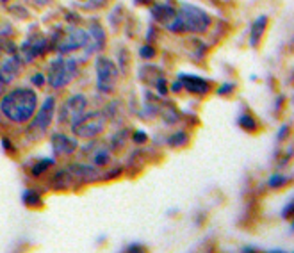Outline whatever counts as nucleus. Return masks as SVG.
Returning <instances> with one entry per match:
<instances>
[{
	"label": "nucleus",
	"mask_w": 294,
	"mask_h": 253,
	"mask_svg": "<svg viewBox=\"0 0 294 253\" xmlns=\"http://www.w3.org/2000/svg\"><path fill=\"white\" fill-rule=\"evenodd\" d=\"M38 107V95L30 88H16L5 93L0 100V111L9 122L13 123H27L34 116Z\"/></svg>",
	"instance_id": "1"
},
{
	"label": "nucleus",
	"mask_w": 294,
	"mask_h": 253,
	"mask_svg": "<svg viewBox=\"0 0 294 253\" xmlns=\"http://www.w3.org/2000/svg\"><path fill=\"white\" fill-rule=\"evenodd\" d=\"M178 18L182 24V32H191V34H203L211 27V16L205 9L198 5L182 2L178 5Z\"/></svg>",
	"instance_id": "2"
},
{
	"label": "nucleus",
	"mask_w": 294,
	"mask_h": 253,
	"mask_svg": "<svg viewBox=\"0 0 294 253\" xmlns=\"http://www.w3.org/2000/svg\"><path fill=\"white\" fill-rule=\"evenodd\" d=\"M72 130L77 137L82 139H93V137L100 136L105 130L107 125V116L102 111H93V112H82L72 120Z\"/></svg>",
	"instance_id": "3"
},
{
	"label": "nucleus",
	"mask_w": 294,
	"mask_h": 253,
	"mask_svg": "<svg viewBox=\"0 0 294 253\" xmlns=\"http://www.w3.org/2000/svg\"><path fill=\"white\" fill-rule=\"evenodd\" d=\"M78 73V64L72 57H57L49 66V77L47 82L55 89L68 86Z\"/></svg>",
	"instance_id": "4"
},
{
	"label": "nucleus",
	"mask_w": 294,
	"mask_h": 253,
	"mask_svg": "<svg viewBox=\"0 0 294 253\" xmlns=\"http://www.w3.org/2000/svg\"><path fill=\"white\" fill-rule=\"evenodd\" d=\"M88 39H89L88 30L78 29V27H70V29H66V32H63V34L57 32L55 39L54 41L50 39L49 45L52 47V43H54L59 54H72L75 50L86 49Z\"/></svg>",
	"instance_id": "5"
},
{
	"label": "nucleus",
	"mask_w": 294,
	"mask_h": 253,
	"mask_svg": "<svg viewBox=\"0 0 294 253\" xmlns=\"http://www.w3.org/2000/svg\"><path fill=\"white\" fill-rule=\"evenodd\" d=\"M95 72H97V88L100 93H113L120 80V70L114 61L107 57H98L95 61Z\"/></svg>",
	"instance_id": "6"
},
{
	"label": "nucleus",
	"mask_w": 294,
	"mask_h": 253,
	"mask_svg": "<svg viewBox=\"0 0 294 253\" xmlns=\"http://www.w3.org/2000/svg\"><path fill=\"white\" fill-rule=\"evenodd\" d=\"M150 15H152V18L155 20V22H159L162 27H166L173 34L182 32V24H180V18H178V11H176L170 2L152 4Z\"/></svg>",
	"instance_id": "7"
},
{
	"label": "nucleus",
	"mask_w": 294,
	"mask_h": 253,
	"mask_svg": "<svg viewBox=\"0 0 294 253\" xmlns=\"http://www.w3.org/2000/svg\"><path fill=\"white\" fill-rule=\"evenodd\" d=\"M49 49H50L49 39L45 38L43 34H39V32H29L27 39H25L24 43H22V47H20V59H22V63L29 64L32 63L36 57L43 55Z\"/></svg>",
	"instance_id": "8"
},
{
	"label": "nucleus",
	"mask_w": 294,
	"mask_h": 253,
	"mask_svg": "<svg viewBox=\"0 0 294 253\" xmlns=\"http://www.w3.org/2000/svg\"><path fill=\"white\" fill-rule=\"evenodd\" d=\"M54 116H55V98L47 97L41 109L38 111V116L30 118L32 122H30L29 132H34L38 136L45 134V132L49 130V126L52 125V122H54Z\"/></svg>",
	"instance_id": "9"
},
{
	"label": "nucleus",
	"mask_w": 294,
	"mask_h": 253,
	"mask_svg": "<svg viewBox=\"0 0 294 253\" xmlns=\"http://www.w3.org/2000/svg\"><path fill=\"white\" fill-rule=\"evenodd\" d=\"M88 107V98L84 97V95H74V97H70L66 102H64L63 109L59 112V122L64 123V122H72L75 116L78 114H82Z\"/></svg>",
	"instance_id": "10"
},
{
	"label": "nucleus",
	"mask_w": 294,
	"mask_h": 253,
	"mask_svg": "<svg viewBox=\"0 0 294 253\" xmlns=\"http://www.w3.org/2000/svg\"><path fill=\"white\" fill-rule=\"evenodd\" d=\"M66 171L75 182H80V184H91L95 180H102L103 175V171H98L93 164H72L68 166Z\"/></svg>",
	"instance_id": "11"
},
{
	"label": "nucleus",
	"mask_w": 294,
	"mask_h": 253,
	"mask_svg": "<svg viewBox=\"0 0 294 253\" xmlns=\"http://www.w3.org/2000/svg\"><path fill=\"white\" fill-rule=\"evenodd\" d=\"M22 59L20 55H16V52H11L9 55H5L0 61V82L9 84L18 77L20 68H22Z\"/></svg>",
	"instance_id": "12"
},
{
	"label": "nucleus",
	"mask_w": 294,
	"mask_h": 253,
	"mask_svg": "<svg viewBox=\"0 0 294 253\" xmlns=\"http://www.w3.org/2000/svg\"><path fill=\"white\" fill-rule=\"evenodd\" d=\"M50 145H52V150H54L55 157L72 155V153H74V152L78 148L77 139L66 136V134H61V132H55V134H52Z\"/></svg>",
	"instance_id": "13"
},
{
	"label": "nucleus",
	"mask_w": 294,
	"mask_h": 253,
	"mask_svg": "<svg viewBox=\"0 0 294 253\" xmlns=\"http://www.w3.org/2000/svg\"><path fill=\"white\" fill-rule=\"evenodd\" d=\"M178 80L182 84V89L193 93V95H205L211 89V82L205 78L198 77V75H187V73H180Z\"/></svg>",
	"instance_id": "14"
},
{
	"label": "nucleus",
	"mask_w": 294,
	"mask_h": 253,
	"mask_svg": "<svg viewBox=\"0 0 294 253\" xmlns=\"http://www.w3.org/2000/svg\"><path fill=\"white\" fill-rule=\"evenodd\" d=\"M89 39H88V45H86V52L89 54H97L100 50L105 47V30L102 29V25L93 22L91 27H89V32H88Z\"/></svg>",
	"instance_id": "15"
},
{
	"label": "nucleus",
	"mask_w": 294,
	"mask_h": 253,
	"mask_svg": "<svg viewBox=\"0 0 294 253\" xmlns=\"http://www.w3.org/2000/svg\"><path fill=\"white\" fill-rule=\"evenodd\" d=\"M84 152H89L88 159L93 166H105L111 162V152H109L107 146H102L98 143H89Z\"/></svg>",
	"instance_id": "16"
},
{
	"label": "nucleus",
	"mask_w": 294,
	"mask_h": 253,
	"mask_svg": "<svg viewBox=\"0 0 294 253\" xmlns=\"http://www.w3.org/2000/svg\"><path fill=\"white\" fill-rule=\"evenodd\" d=\"M266 29H268V16L266 15L257 16V18L253 20V24H251V27H250V38H248L250 47H253V49L259 47L260 41H262V38H264Z\"/></svg>",
	"instance_id": "17"
},
{
	"label": "nucleus",
	"mask_w": 294,
	"mask_h": 253,
	"mask_svg": "<svg viewBox=\"0 0 294 253\" xmlns=\"http://www.w3.org/2000/svg\"><path fill=\"white\" fill-rule=\"evenodd\" d=\"M237 123H239L241 128H245V130H248V132H255L259 128V123H257V120H255L251 114H241Z\"/></svg>",
	"instance_id": "18"
},
{
	"label": "nucleus",
	"mask_w": 294,
	"mask_h": 253,
	"mask_svg": "<svg viewBox=\"0 0 294 253\" xmlns=\"http://www.w3.org/2000/svg\"><path fill=\"white\" fill-rule=\"evenodd\" d=\"M52 166H54V159H38V162L32 166L30 173L34 177H39V175H43L45 171H49Z\"/></svg>",
	"instance_id": "19"
},
{
	"label": "nucleus",
	"mask_w": 294,
	"mask_h": 253,
	"mask_svg": "<svg viewBox=\"0 0 294 253\" xmlns=\"http://www.w3.org/2000/svg\"><path fill=\"white\" fill-rule=\"evenodd\" d=\"M187 143H189V134L184 130H178V132H175L173 136L168 137V145L173 146V148H176V146H184V145H187Z\"/></svg>",
	"instance_id": "20"
},
{
	"label": "nucleus",
	"mask_w": 294,
	"mask_h": 253,
	"mask_svg": "<svg viewBox=\"0 0 294 253\" xmlns=\"http://www.w3.org/2000/svg\"><path fill=\"white\" fill-rule=\"evenodd\" d=\"M22 200H24L25 205H29V207H39L41 205V196L36 193V191H24V195H22Z\"/></svg>",
	"instance_id": "21"
},
{
	"label": "nucleus",
	"mask_w": 294,
	"mask_h": 253,
	"mask_svg": "<svg viewBox=\"0 0 294 253\" xmlns=\"http://www.w3.org/2000/svg\"><path fill=\"white\" fill-rule=\"evenodd\" d=\"M127 136H128V130H118V134H114L113 139H111V148L113 150H120L122 148V145H125V141H127Z\"/></svg>",
	"instance_id": "22"
},
{
	"label": "nucleus",
	"mask_w": 294,
	"mask_h": 253,
	"mask_svg": "<svg viewBox=\"0 0 294 253\" xmlns=\"http://www.w3.org/2000/svg\"><path fill=\"white\" fill-rule=\"evenodd\" d=\"M287 182H289V177H285L284 173H273L270 177V180H268V185H270L271 189H276V187H282Z\"/></svg>",
	"instance_id": "23"
},
{
	"label": "nucleus",
	"mask_w": 294,
	"mask_h": 253,
	"mask_svg": "<svg viewBox=\"0 0 294 253\" xmlns=\"http://www.w3.org/2000/svg\"><path fill=\"white\" fill-rule=\"evenodd\" d=\"M139 55L143 59H153L155 57V49H153L152 45H143L141 49H139Z\"/></svg>",
	"instance_id": "24"
},
{
	"label": "nucleus",
	"mask_w": 294,
	"mask_h": 253,
	"mask_svg": "<svg viewBox=\"0 0 294 253\" xmlns=\"http://www.w3.org/2000/svg\"><path fill=\"white\" fill-rule=\"evenodd\" d=\"M155 86H157V91H159V95H162V97H164V95L168 93V82H166V78H164V77L157 78Z\"/></svg>",
	"instance_id": "25"
},
{
	"label": "nucleus",
	"mask_w": 294,
	"mask_h": 253,
	"mask_svg": "<svg viewBox=\"0 0 294 253\" xmlns=\"http://www.w3.org/2000/svg\"><path fill=\"white\" fill-rule=\"evenodd\" d=\"M132 139H134V143H136V145H145V143L148 141V136L143 130H137V132H134Z\"/></svg>",
	"instance_id": "26"
},
{
	"label": "nucleus",
	"mask_w": 294,
	"mask_h": 253,
	"mask_svg": "<svg viewBox=\"0 0 294 253\" xmlns=\"http://www.w3.org/2000/svg\"><path fill=\"white\" fill-rule=\"evenodd\" d=\"M30 82L34 84V86H38V88H43L45 82H47V78L43 77V73H36V75L30 77Z\"/></svg>",
	"instance_id": "27"
},
{
	"label": "nucleus",
	"mask_w": 294,
	"mask_h": 253,
	"mask_svg": "<svg viewBox=\"0 0 294 253\" xmlns=\"http://www.w3.org/2000/svg\"><path fill=\"white\" fill-rule=\"evenodd\" d=\"M232 93H234V84L230 82L221 84L220 89H218V95H232Z\"/></svg>",
	"instance_id": "28"
},
{
	"label": "nucleus",
	"mask_w": 294,
	"mask_h": 253,
	"mask_svg": "<svg viewBox=\"0 0 294 253\" xmlns=\"http://www.w3.org/2000/svg\"><path fill=\"white\" fill-rule=\"evenodd\" d=\"M293 207H294V203H293V202H289V203H287V207L284 209V212H282V218L291 219V214H293Z\"/></svg>",
	"instance_id": "29"
},
{
	"label": "nucleus",
	"mask_w": 294,
	"mask_h": 253,
	"mask_svg": "<svg viewBox=\"0 0 294 253\" xmlns=\"http://www.w3.org/2000/svg\"><path fill=\"white\" fill-rule=\"evenodd\" d=\"M280 130H282V132H278V139L282 141V139H284V137L289 134V125H284L282 128H280Z\"/></svg>",
	"instance_id": "30"
},
{
	"label": "nucleus",
	"mask_w": 294,
	"mask_h": 253,
	"mask_svg": "<svg viewBox=\"0 0 294 253\" xmlns=\"http://www.w3.org/2000/svg\"><path fill=\"white\" fill-rule=\"evenodd\" d=\"M172 91H173V93H180V91H182V84H180V80H176V82H173Z\"/></svg>",
	"instance_id": "31"
},
{
	"label": "nucleus",
	"mask_w": 294,
	"mask_h": 253,
	"mask_svg": "<svg viewBox=\"0 0 294 253\" xmlns=\"http://www.w3.org/2000/svg\"><path fill=\"white\" fill-rule=\"evenodd\" d=\"M30 2H32V4H36V5H45L47 2H49V0H30Z\"/></svg>",
	"instance_id": "32"
},
{
	"label": "nucleus",
	"mask_w": 294,
	"mask_h": 253,
	"mask_svg": "<svg viewBox=\"0 0 294 253\" xmlns=\"http://www.w3.org/2000/svg\"><path fill=\"white\" fill-rule=\"evenodd\" d=\"M153 0H136V4H152Z\"/></svg>",
	"instance_id": "33"
}]
</instances>
